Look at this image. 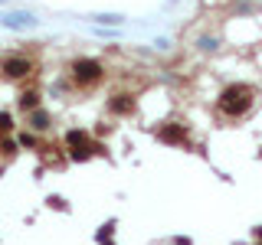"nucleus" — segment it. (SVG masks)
<instances>
[{
  "instance_id": "nucleus-1",
  "label": "nucleus",
  "mask_w": 262,
  "mask_h": 245,
  "mask_svg": "<svg viewBox=\"0 0 262 245\" xmlns=\"http://www.w3.org/2000/svg\"><path fill=\"white\" fill-rule=\"evenodd\" d=\"M252 98H256V95H252V88L243 85V82H236V85H226V88H223L216 108L223 111L226 118H243V114L252 108Z\"/></svg>"
},
{
  "instance_id": "nucleus-2",
  "label": "nucleus",
  "mask_w": 262,
  "mask_h": 245,
  "mask_svg": "<svg viewBox=\"0 0 262 245\" xmlns=\"http://www.w3.org/2000/svg\"><path fill=\"white\" fill-rule=\"evenodd\" d=\"M102 76H105V69L95 59H76L72 62V82L79 88H92L95 82H102Z\"/></svg>"
},
{
  "instance_id": "nucleus-3",
  "label": "nucleus",
  "mask_w": 262,
  "mask_h": 245,
  "mask_svg": "<svg viewBox=\"0 0 262 245\" xmlns=\"http://www.w3.org/2000/svg\"><path fill=\"white\" fill-rule=\"evenodd\" d=\"M0 72L10 82H20L33 72V59H27V56H7V59L0 62Z\"/></svg>"
},
{
  "instance_id": "nucleus-4",
  "label": "nucleus",
  "mask_w": 262,
  "mask_h": 245,
  "mask_svg": "<svg viewBox=\"0 0 262 245\" xmlns=\"http://www.w3.org/2000/svg\"><path fill=\"white\" fill-rule=\"evenodd\" d=\"M36 23V16L33 13H4L0 16V27H7V30H27V27H33Z\"/></svg>"
},
{
  "instance_id": "nucleus-5",
  "label": "nucleus",
  "mask_w": 262,
  "mask_h": 245,
  "mask_svg": "<svg viewBox=\"0 0 262 245\" xmlns=\"http://www.w3.org/2000/svg\"><path fill=\"white\" fill-rule=\"evenodd\" d=\"M66 147H69V151L92 147V137H89V131H85V128H72V131H66Z\"/></svg>"
},
{
  "instance_id": "nucleus-6",
  "label": "nucleus",
  "mask_w": 262,
  "mask_h": 245,
  "mask_svg": "<svg viewBox=\"0 0 262 245\" xmlns=\"http://www.w3.org/2000/svg\"><path fill=\"white\" fill-rule=\"evenodd\" d=\"M158 137L164 144H184L187 141V131L180 128V125H164V128H158Z\"/></svg>"
},
{
  "instance_id": "nucleus-7",
  "label": "nucleus",
  "mask_w": 262,
  "mask_h": 245,
  "mask_svg": "<svg viewBox=\"0 0 262 245\" xmlns=\"http://www.w3.org/2000/svg\"><path fill=\"white\" fill-rule=\"evenodd\" d=\"M27 125H30L33 134H36V131H49V114H46L43 108H36V111L27 114Z\"/></svg>"
},
{
  "instance_id": "nucleus-8",
  "label": "nucleus",
  "mask_w": 262,
  "mask_h": 245,
  "mask_svg": "<svg viewBox=\"0 0 262 245\" xmlns=\"http://www.w3.org/2000/svg\"><path fill=\"white\" fill-rule=\"evenodd\" d=\"M89 20L98 23V27H121V23H125V16H121V13H92Z\"/></svg>"
},
{
  "instance_id": "nucleus-9",
  "label": "nucleus",
  "mask_w": 262,
  "mask_h": 245,
  "mask_svg": "<svg viewBox=\"0 0 262 245\" xmlns=\"http://www.w3.org/2000/svg\"><path fill=\"white\" fill-rule=\"evenodd\" d=\"M20 108H23V111H27V114L39 108V92H36V88H27V92H23V95H20Z\"/></svg>"
},
{
  "instance_id": "nucleus-10",
  "label": "nucleus",
  "mask_w": 262,
  "mask_h": 245,
  "mask_svg": "<svg viewBox=\"0 0 262 245\" xmlns=\"http://www.w3.org/2000/svg\"><path fill=\"white\" fill-rule=\"evenodd\" d=\"M108 108H112L115 114H128L131 108H135V102H131V95H118L115 102H108Z\"/></svg>"
},
{
  "instance_id": "nucleus-11",
  "label": "nucleus",
  "mask_w": 262,
  "mask_h": 245,
  "mask_svg": "<svg viewBox=\"0 0 262 245\" xmlns=\"http://www.w3.org/2000/svg\"><path fill=\"white\" fill-rule=\"evenodd\" d=\"M10 131H13V114L10 111H0V137L10 134Z\"/></svg>"
},
{
  "instance_id": "nucleus-12",
  "label": "nucleus",
  "mask_w": 262,
  "mask_h": 245,
  "mask_svg": "<svg viewBox=\"0 0 262 245\" xmlns=\"http://www.w3.org/2000/svg\"><path fill=\"white\" fill-rule=\"evenodd\" d=\"M0 154H4V157H13L16 154V144L10 141V137H0Z\"/></svg>"
},
{
  "instance_id": "nucleus-13",
  "label": "nucleus",
  "mask_w": 262,
  "mask_h": 245,
  "mask_svg": "<svg viewBox=\"0 0 262 245\" xmlns=\"http://www.w3.org/2000/svg\"><path fill=\"white\" fill-rule=\"evenodd\" d=\"M20 144H23V147H33V151H36V147H39V137L33 134V131H27V134H20Z\"/></svg>"
},
{
  "instance_id": "nucleus-14",
  "label": "nucleus",
  "mask_w": 262,
  "mask_h": 245,
  "mask_svg": "<svg viewBox=\"0 0 262 245\" xmlns=\"http://www.w3.org/2000/svg\"><path fill=\"white\" fill-rule=\"evenodd\" d=\"M49 206H53V209H69V206H66V200H62V196H49Z\"/></svg>"
},
{
  "instance_id": "nucleus-15",
  "label": "nucleus",
  "mask_w": 262,
  "mask_h": 245,
  "mask_svg": "<svg viewBox=\"0 0 262 245\" xmlns=\"http://www.w3.org/2000/svg\"><path fill=\"white\" fill-rule=\"evenodd\" d=\"M0 4H7V0H0Z\"/></svg>"
}]
</instances>
